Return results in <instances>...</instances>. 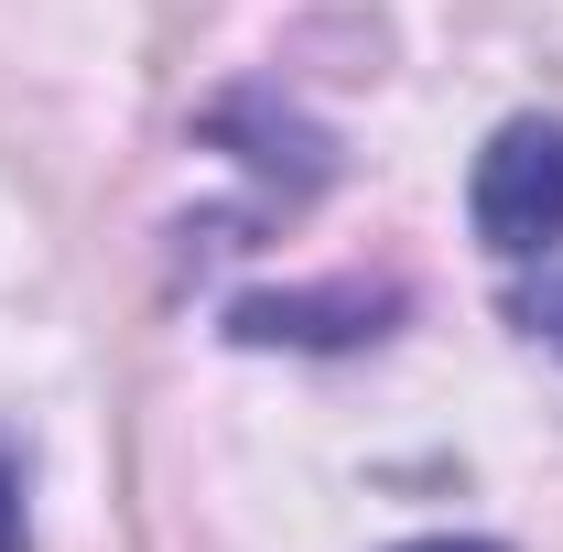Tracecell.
<instances>
[{"instance_id":"7a4b0ae2","label":"cell","mask_w":563,"mask_h":552,"mask_svg":"<svg viewBox=\"0 0 563 552\" xmlns=\"http://www.w3.org/2000/svg\"><path fill=\"white\" fill-rule=\"evenodd\" d=\"M0 552H33V520H22V466L0 455Z\"/></svg>"},{"instance_id":"3957f363","label":"cell","mask_w":563,"mask_h":552,"mask_svg":"<svg viewBox=\"0 0 563 552\" xmlns=\"http://www.w3.org/2000/svg\"><path fill=\"white\" fill-rule=\"evenodd\" d=\"M531 336H553V346H563V292H553V303H531Z\"/></svg>"},{"instance_id":"277c9868","label":"cell","mask_w":563,"mask_h":552,"mask_svg":"<svg viewBox=\"0 0 563 552\" xmlns=\"http://www.w3.org/2000/svg\"><path fill=\"white\" fill-rule=\"evenodd\" d=\"M401 552H498V542H455V531H433V542H401Z\"/></svg>"},{"instance_id":"6da1fadb","label":"cell","mask_w":563,"mask_h":552,"mask_svg":"<svg viewBox=\"0 0 563 552\" xmlns=\"http://www.w3.org/2000/svg\"><path fill=\"white\" fill-rule=\"evenodd\" d=\"M466 217H477V239H488L498 261H542L563 239V120H509L477 152Z\"/></svg>"}]
</instances>
